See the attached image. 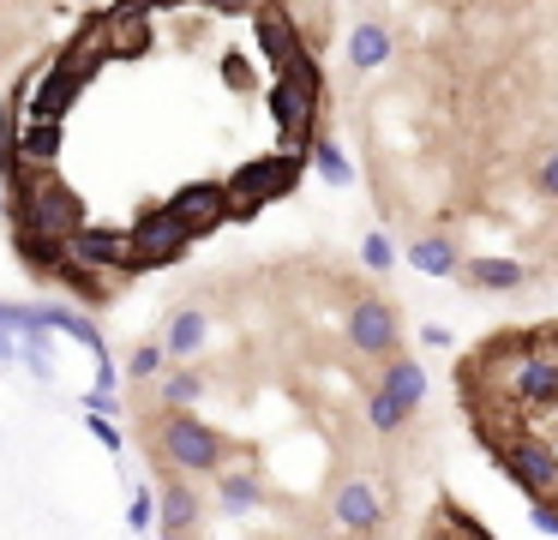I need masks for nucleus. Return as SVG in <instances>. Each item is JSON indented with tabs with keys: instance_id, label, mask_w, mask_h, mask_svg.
I'll use <instances>...</instances> for the list:
<instances>
[{
	"instance_id": "33",
	"label": "nucleus",
	"mask_w": 558,
	"mask_h": 540,
	"mask_svg": "<svg viewBox=\"0 0 558 540\" xmlns=\"http://www.w3.org/2000/svg\"><path fill=\"white\" fill-rule=\"evenodd\" d=\"M90 432H97L102 451H121V432H114V420H109V415H90Z\"/></svg>"
},
{
	"instance_id": "28",
	"label": "nucleus",
	"mask_w": 558,
	"mask_h": 540,
	"mask_svg": "<svg viewBox=\"0 0 558 540\" xmlns=\"http://www.w3.org/2000/svg\"><path fill=\"white\" fill-rule=\"evenodd\" d=\"M361 259H366V271H390V264H397V247H390L385 235H366L361 240Z\"/></svg>"
},
{
	"instance_id": "2",
	"label": "nucleus",
	"mask_w": 558,
	"mask_h": 540,
	"mask_svg": "<svg viewBox=\"0 0 558 540\" xmlns=\"http://www.w3.org/2000/svg\"><path fill=\"white\" fill-rule=\"evenodd\" d=\"M157 463H169L174 475H217L229 463V439H222L210 420L186 415V408H162V427H157Z\"/></svg>"
},
{
	"instance_id": "36",
	"label": "nucleus",
	"mask_w": 558,
	"mask_h": 540,
	"mask_svg": "<svg viewBox=\"0 0 558 540\" xmlns=\"http://www.w3.org/2000/svg\"><path fill=\"white\" fill-rule=\"evenodd\" d=\"M121 7H133V12H150V19H157V12H174V7H186V0H121Z\"/></svg>"
},
{
	"instance_id": "3",
	"label": "nucleus",
	"mask_w": 558,
	"mask_h": 540,
	"mask_svg": "<svg viewBox=\"0 0 558 540\" xmlns=\"http://www.w3.org/2000/svg\"><path fill=\"white\" fill-rule=\"evenodd\" d=\"M301 168L306 156L301 151H270V156H253V163H241L229 180H222V192H229V216H258L270 199H282V192L301 187Z\"/></svg>"
},
{
	"instance_id": "10",
	"label": "nucleus",
	"mask_w": 558,
	"mask_h": 540,
	"mask_svg": "<svg viewBox=\"0 0 558 540\" xmlns=\"http://www.w3.org/2000/svg\"><path fill=\"white\" fill-rule=\"evenodd\" d=\"M498 456H505V468H510L517 487H529L534 499H558V451H553V444L517 439V444H505Z\"/></svg>"
},
{
	"instance_id": "18",
	"label": "nucleus",
	"mask_w": 558,
	"mask_h": 540,
	"mask_svg": "<svg viewBox=\"0 0 558 540\" xmlns=\"http://www.w3.org/2000/svg\"><path fill=\"white\" fill-rule=\"evenodd\" d=\"M378 391L397 396L402 408H421V403H426V372L414 367L409 355H390V360H385V372H378Z\"/></svg>"
},
{
	"instance_id": "26",
	"label": "nucleus",
	"mask_w": 558,
	"mask_h": 540,
	"mask_svg": "<svg viewBox=\"0 0 558 540\" xmlns=\"http://www.w3.org/2000/svg\"><path fill=\"white\" fill-rule=\"evenodd\" d=\"M409 415H414V408H402L397 396H385V391L366 396V420H373V432H402V427H409Z\"/></svg>"
},
{
	"instance_id": "17",
	"label": "nucleus",
	"mask_w": 558,
	"mask_h": 540,
	"mask_svg": "<svg viewBox=\"0 0 558 540\" xmlns=\"http://www.w3.org/2000/svg\"><path fill=\"white\" fill-rule=\"evenodd\" d=\"M13 252L31 276H43V283H54V271L66 264V240L43 235V228H13Z\"/></svg>"
},
{
	"instance_id": "9",
	"label": "nucleus",
	"mask_w": 558,
	"mask_h": 540,
	"mask_svg": "<svg viewBox=\"0 0 558 540\" xmlns=\"http://www.w3.org/2000/svg\"><path fill=\"white\" fill-rule=\"evenodd\" d=\"M0 151H13L19 168H54V163H61V151H66V120L25 115L13 132H7V144H0Z\"/></svg>"
},
{
	"instance_id": "16",
	"label": "nucleus",
	"mask_w": 558,
	"mask_h": 540,
	"mask_svg": "<svg viewBox=\"0 0 558 540\" xmlns=\"http://www.w3.org/2000/svg\"><path fill=\"white\" fill-rule=\"evenodd\" d=\"M210 343V312L205 307H181L169 324H162V360H193L198 348Z\"/></svg>"
},
{
	"instance_id": "1",
	"label": "nucleus",
	"mask_w": 558,
	"mask_h": 540,
	"mask_svg": "<svg viewBox=\"0 0 558 540\" xmlns=\"http://www.w3.org/2000/svg\"><path fill=\"white\" fill-rule=\"evenodd\" d=\"M7 211H13V228H43V235H61V240L90 223L85 199L73 192V180L61 168H19Z\"/></svg>"
},
{
	"instance_id": "15",
	"label": "nucleus",
	"mask_w": 558,
	"mask_h": 540,
	"mask_svg": "<svg viewBox=\"0 0 558 540\" xmlns=\"http://www.w3.org/2000/svg\"><path fill=\"white\" fill-rule=\"evenodd\" d=\"M157 516H162V535L186 540L198 528V516H205V499L193 492V480H162L157 492Z\"/></svg>"
},
{
	"instance_id": "12",
	"label": "nucleus",
	"mask_w": 558,
	"mask_h": 540,
	"mask_svg": "<svg viewBox=\"0 0 558 540\" xmlns=\"http://www.w3.org/2000/svg\"><path fill=\"white\" fill-rule=\"evenodd\" d=\"M246 19H253V36H258V55L270 60V67H289L294 55H301V24L289 19V12L277 7V0H258L253 12H246Z\"/></svg>"
},
{
	"instance_id": "30",
	"label": "nucleus",
	"mask_w": 558,
	"mask_h": 540,
	"mask_svg": "<svg viewBox=\"0 0 558 540\" xmlns=\"http://www.w3.org/2000/svg\"><path fill=\"white\" fill-rule=\"evenodd\" d=\"M126 372H133V379H157V372H162V348H157V343L133 348V360H126Z\"/></svg>"
},
{
	"instance_id": "19",
	"label": "nucleus",
	"mask_w": 558,
	"mask_h": 540,
	"mask_svg": "<svg viewBox=\"0 0 558 540\" xmlns=\"http://www.w3.org/2000/svg\"><path fill=\"white\" fill-rule=\"evenodd\" d=\"M390 60V31L378 19H366V24H354L349 31V67L354 72H373V67H385Z\"/></svg>"
},
{
	"instance_id": "32",
	"label": "nucleus",
	"mask_w": 558,
	"mask_h": 540,
	"mask_svg": "<svg viewBox=\"0 0 558 540\" xmlns=\"http://www.w3.org/2000/svg\"><path fill=\"white\" fill-rule=\"evenodd\" d=\"M126 523H133V528H150V523H157V499H150V492H133V504H126Z\"/></svg>"
},
{
	"instance_id": "20",
	"label": "nucleus",
	"mask_w": 558,
	"mask_h": 540,
	"mask_svg": "<svg viewBox=\"0 0 558 540\" xmlns=\"http://www.w3.org/2000/svg\"><path fill=\"white\" fill-rule=\"evenodd\" d=\"M43 324H49V331H61V336H78V343H85L97 360L109 355V348H102V331H97V319H85V312L61 307V300H49V307H43Z\"/></svg>"
},
{
	"instance_id": "4",
	"label": "nucleus",
	"mask_w": 558,
	"mask_h": 540,
	"mask_svg": "<svg viewBox=\"0 0 558 540\" xmlns=\"http://www.w3.org/2000/svg\"><path fill=\"white\" fill-rule=\"evenodd\" d=\"M186 252H193V235H186L162 204H145V211L126 223V264H133V276L138 271H162V264H181Z\"/></svg>"
},
{
	"instance_id": "6",
	"label": "nucleus",
	"mask_w": 558,
	"mask_h": 540,
	"mask_svg": "<svg viewBox=\"0 0 558 540\" xmlns=\"http://www.w3.org/2000/svg\"><path fill=\"white\" fill-rule=\"evenodd\" d=\"M162 211H169L193 240H205L210 228L229 223V192H222V180H193V187L169 192V199H162Z\"/></svg>"
},
{
	"instance_id": "34",
	"label": "nucleus",
	"mask_w": 558,
	"mask_h": 540,
	"mask_svg": "<svg viewBox=\"0 0 558 540\" xmlns=\"http://www.w3.org/2000/svg\"><path fill=\"white\" fill-rule=\"evenodd\" d=\"M198 7L222 12V19H246V12H253V0H198Z\"/></svg>"
},
{
	"instance_id": "22",
	"label": "nucleus",
	"mask_w": 558,
	"mask_h": 540,
	"mask_svg": "<svg viewBox=\"0 0 558 540\" xmlns=\"http://www.w3.org/2000/svg\"><path fill=\"white\" fill-rule=\"evenodd\" d=\"M54 283H66L78 300H85V307H109V300L121 295V288H109V276H102V271H85V264H73V259L54 271Z\"/></svg>"
},
{
	"instance_id": "8",
	"label": "nucleus",
	"mask_w": 558,
	"mask_h": 540,
	"mask_svg": "<svg viewBox=\"0 0 558 540\" xmlns=\"http://www.w3.org/2000/svg\"><path fill=\"white\" fill-rule=\"evenodd\" d=\"M66 259L85 264V271H102V276H133L126 264V228H102V223H85L66 235Z\"/></svg>"
},
{
	"instance_id": "31",
	"label": "nucleus",
	"mask_w": 558,
	"mask_h": 540,
	"mask_svg": "<svg viewBox=\"0 0 558 540\" xmlns=\"http://www.w3.org/2000/svg\"><path fill=\"white\" fill-rule=\"evenodd\" d=\"M529 523L541 528V535H558V499H534L529 504Z\"/></svg>"
},
{
	"instance_id": "39",
	"label": "nucleus",
	"mask_w": 558,
	"mask_h": 540,
	"mask_svg": "<svg viewBox=\"0 0 558 540\" xmlns=\"http://www.w3.org/2000/svg\"><path fill=\"white\" fill-rule=\"evenodd\" d=\"M162 540H174V535H162Z\"/></svg>"
},
{
	"instance_id": "29",
	"label": "nucleus",
	"mask_w": 558,
	"mask_h": 540,
	"mask_svg": "<svg viewBox=\"0 0 558 540\" xmlns=\"http://www.w3.org/2000/svg\"><path fill=\"white\" fill-rule=\"evenodd\" d=\"M253 79H258V72H253V60H246V55H222V84H234V91H253Z\"/></svg>"
},
{
	"instance_id": "38",
	"label": "nucleus",
	"mask_w": 558,
	"mask_h": 540,
	"mask_svg": "<svg viewBox=\"0 0 558 540\" xmlns=\"http://www.w3.org/2000/svg\"><path fill=\"white\" fill-rule=\"evenodd\" d=\"M421 336H426V343H433V348H450V331H445V324H426Z\"/></svg>"
},
{
	"instance_id": "21",
	"label": "nucleus",
	"mask_w": 558,
	"mask_h": 540,
	"mask_svg": "<svg viewBox=\"0 0 558 540\" xmlns=\"http://www.w3.org/2000/svg\"><path fill=\"white\" fill-rule=\"evenodd\" d=\"M409 264H414L421 276H450V271H462L457 240H450V235H426V240H414V247H409Z\"/></svg>"
},
{
	"instance_id": "24",
	"label": "nucleus",
	"mask_w": 558,
	"mask_h": 540,
	"mask_svg": "<svg viewBox=\"0 0 558 540\" xmlns=\"http://www.w3.org/2000/svg\"><path fill=\"white\" fill-rule=\"evenodd\" d=\"M217 499H222V511H258L265 504V487H258V475H246V468H234V475H222L217 480Z\"/></svg>"
},
{
	"instance_id": "37",
	"label": "nucleus",
	"mask_w": 558,
	"mask_h": 540,
	"mask_svg": "<svg viewBox=\"0 0 558 540\" xmlns=\"http://www.w3.org/2000/svg\"><path fill=\"white\" fill-rule=\"evenodd\" d=\"M85 408H90V415H109V408H114V391H90Z\"/></svg>"
},
{
	"instance_id": "27",
	"label": "nucleus",
	"mask_w": 558,
	"mask_h": 540,
	"mask_svg": "<svg viewBox=\"0 0 558 540\" xmlns=\"http://www.w3.org/2000/svg\"><path fill=\"white\" fill-rule=\"evenodd\" d=\"M157 391H162V408H193L198 396H205V379H198V372H174V379L157 384Z\"/></svg>"
},
{
	"instance_id": "5",
	"label": "nucleus",
	"mask_w": 558,
	"mask_h": 540,
	"mask_svg": "<svg viewBox=\"0 0 558 540\" xmlns=\"http://www.w3.org/2000/svg\"><path fill=\"white\" fill-rule=\"evenodd\" d=\"M90 91V79L73 67L66 55H54L49 67L37 72V84H31V96H25V115H37V120H66L78 108V96Z\"/></svg>"
},
{
	"instance_id": "14",
	"label": "nucleus",
	"mask_w": 558,
	"mask_h": 540,
	"mask_svg": "<svg viewBox=\"0 0 558 540\" xmlns=\"http://www.w3.org/2000/svg\"><path fill=\"white\" fill-rule=\"evenodd\" d=\"M505 384H510L517 403H553L558 396V355H546V348H522V355L510 360Z\"/></svg>"
},
{
	"instance_id": "35",
	"label": "nucleus",
	"mask_w": 558,
	"mask_h": 540,
	"mask_svg": "<svg viewBox=\"0 0 558 540\" xmlns=\"http://www.w3.org/2000/svg\"><path fill=\"white\" fill-rule=\"evenodd\" d=\"M541 192H546V199H558V151L541 163Z\"/></svg>"
},
{
	"instance_id": "25",
	"label": "nucleus",
	"mask_w": 558,
	"mask_h": 540,
	"mask_svg": "<svg viewBox=\"0 0 558 540\" xmlns=\"http://www.w3.org/2000/svg\"><path fill=\"white\" fill-rule=\"evenodd\" d=\"M306 156H313V168H318V175L330 180V187H349V180H354L349 156H342V151H337V144H330V139H306Z\"/></svg>"
},
{
	"instance_id": "11",
	"label": "nucleus",
	"mask_w": 558,
	"mask_h": 540,
	"mask_svg": "<svg viewBox=\"0 0 558 540\" xmlns=\"http://www.w3.org/2000/svg\"><path fill=\"white\" fill-rule=\"evenodd\" d=\"M330 516H337V528H349V535H373V528L385 523V492L354 475L330 492Z\"/></svg>"
},
{
	"instance_id": "23",
	"label": "nucleus",
	"mask_w": 558,
	"mask_h": 540,
	"mask_svg": "<svg viewBox=\"0 0 558 540\" xmlns=\"http://www.w3.org/2000/svg\"><path fill=\"white\" fill-rule=\"evenodd\" d=\"M462 276H469L474 288H493V295L522 288V264L517 259H469V264H462Z\"/></svg>"
},
{
	"instance_id": "13",
	"label": "nucleus",
	"mask_w": 558,
	"mask_h": 540,
	"mask_svg": "<svg viewBox=\"0 0 558 540\" xmlns=\"http://www.w3.org/2000/svg\"><path fill=\"white\" fill-rule=\"evenodd\" d=\"M102 31H109V60H145L157 48V24L150 12H133V7H102Z\"/></svg>"
},
{
	"instance_id": "7",
	"label": "nucleus",
	"mask_w": 558,
	"mask_h": 540,
	"mask_svg": "<svg viewBox=\"0 0 558 540\" xmlns=\"http://www.w3.org/2000/svg\"><path fill=\"white\" fill-rule=\"evenodd\" d=\"M349 343H354V355H397V343H402L397 307L378 295H361L349 307Z\"/></svg>"
}]
</instances>
